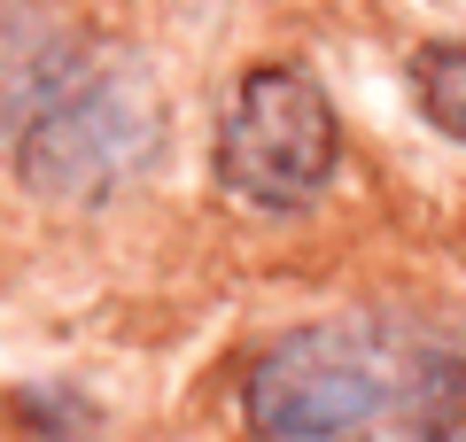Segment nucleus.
I'll return each instance as SVG.
<instances>
[{
    "label": "nucleus",
    "mask_w": 466,
    "mask_h": 442,
    "mask_svg": "<svg viewBox=\"0 0 466 442\" xmlns=\"http://www.w3.org/2000/svg\"><path fill=\"white\" fill-rule=\"evenodd\" d=\"M257 442H466V349L397 318H311L241 380Z\"/></svg>",
    "instance_id": "obj_1"
},
{
    "label": "nucleus",
    "mask_w": 466,
    "mask_h": 442,
    "mask_svg": "<svg viewBox=\"0 0 466 442\" xmlns=\"http://www.w3.org/2000/svg\"><path fill=\"white\" fill-rule=\"evenodd\" d=\"M342 171V125L334 101L319 94L311 70L257 63L233 85L226 125H218V179L249 210H311Z\"/></svg>",
    "instance_id": "obj_2"
},
{
    "label": "nucleus",
    "mask_w": 466,
    "mask_h": 442,
    "mask_svg": "<svg viewBox=\"0 0 466 442\" xmlns=\"http://www.w3.org/2000/svg\"><path fill=\"white\" fill-rule=\"evenodd\" d=\"M148 140L156 132L140 125V109L116 94V85H63V94L39 109V125L24 132V171H32V186L78 202V195L116 186L140 164Z\"/></svg>",
    "instance_id": "obj_3"
},
{
    "label": "nucleus",
    "mask_w": 466,
    "mask_h": 442,
    "mask_svg": "<svg viewBox=\"0 0 466 442\" xmlns=\"http://www.w3.org/2000/svg\"><path fill=\"white\" fill-rule=\"evenodd\" d=\"M412 94L435 132L466 140V39H435V47L412 55Z\"/></svg>",
    "instance_id": "obj_4"
}]
</instances>
